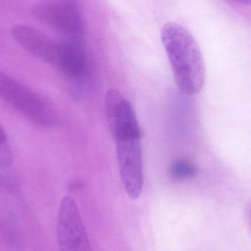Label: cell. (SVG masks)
<instances>
[{"label":"cell","instance_id":"obj_8","mask_svg":"<svg viewBox=\"0 0 251 251\" xmlns=\"http://www.w3.org/2000/svg\"><path fill=\"white\" fill-rule=\"evenodd\" d=\"M57 68L72 81L84 79L88 72V60L81 38L61 41V56Z\"/></svg>","mask_w":251,"mask_h":251},{"label":"cell","instance_id":"obj_11","mask_svg":"<svg viewBox=\"0 0 251 251\" xmlns=\"http://www.w3.org/2000/svg\"><path fill=\"white\" fill-rule=\"evenodd\" d=\"M12 163L13 156L7 134L0 125V165L10 167Z\"/></svg>","mask_w":251,"mask_h":251},{"label":"cell","instance_id":"obj_2","mask_svg":"<svg viewBox=\"0 0 251 251\" xmlns=\"http://www.w3.org/2000/svg\"><path fill=\"white\" fill-rule=\"evenodd\" d=\"M0 99L39 126L51 128L57 116L42 97L10 75L0 71Z\"/></svg>","mask_w":251,"mask_h":251},{"label":"cell","instance_id":"obj_6","mask_svg":"<svg viewBox=\"0 0 251 251\" xmlns=\"http://www.w3.org/2000/svg\"><path fill=\"white\" fill-rule=\"evenodd\" d=\"M105 113L115 141L141 138L143 133L132 106L117 90H109L106 94Z\"/></svg>","mask_w":251,"mask_h":251},{"label":"cell","instance_id":"obj_7","mask_svg":"<svg viewBox=\"0 0 251 251\" xmlns=\"http://www.w3.org/2000/svg\"><path fill=\"white\" fill-rule=\"evenodd\" d=\"M12 35L15 41L26 52L57 67L61 56V41L57 42L38 29L26 25L13 26Z\"/></svg>","mask_w":251,"mask_h":251},{"label":"cell","instance_id":"obj_4","mask_svg":"<svg viewBox=\"0 0 251 251\" xmlns=\"http://www.w3.org/2000/svg\"><path fill=\"white\" fill-rule=\"evenodd\" d=\"M57 233L60 251H92L79 209L69 196L60 203Z\"/></svg>","mask_w":251,"mask_h":251},{"label":"cell","instance_id":"obj_10","mask_svg":"<svg viewBox=\"0 0 251 251\" xmlns=\"http://www.w3.org/2000/svg\"><path fill=\"white\" fill-rule=\"evenodd\" d=\"M8 168L0 165V190L4 193L13 194L16 193L18 190L17 179Z\"/></svg>","mask_w":251,"mask_h":251},{"label":"cell","instance_id":"obj_3","mask_svg":"<svg viewBox=\"0 0 251 251\" xmlns=\"http://www.w3.org/2000/svg\"><path fill=\"white\" fill-rule=\"evenodd\" d=\"M34 17L65 37L79 39L84 31V13L79 1L50 0L35 3L32 7Z\"/></svg>","mask_w":251,"mask_h":251},{"label":"cell","instance_id":"obj_1","mask_svg":"<svg viewBox=\"0 0 251 251\" xmlns=\"http://www.w3.org/2000/svg\"><path fill=\"white\" fill-rule=\"evenodd\" d=\"M161 38L180 91L188 95L199 94L204 85L206 69L194 37L179 24L168 22L162 28Z\"/></svg>","mask_w":251,"mask_h":251},{"label":"cell","instance_id":"obj_9","mask_svg":"<svg viewBox=\"0 0 251 251\" xmlns=\"http://www.w3.org/2000/svg\"><path fill=\"white\" fill-rule=\"evenodd\" d=\"M197 173V168L190 162L178 160L172 164L171 175L176 179H187L193 178Z\"/></svg>","mask_w":251,"mask_h":251},{"label":"cell","instance_id":"obj_5","mask_svg":"<svg viewBox=\"0 0 251 251\" xmlns=\"http://www.w3.org/2000/svg\"><path fill=\"white\" fill-rule=\"evenodd\" d=\"M121 178L128 197L137 199L143 186L141 138L126 139L116 141Z\"/></svg>","mask_w":251,"mask_h":251}]
</instances>
